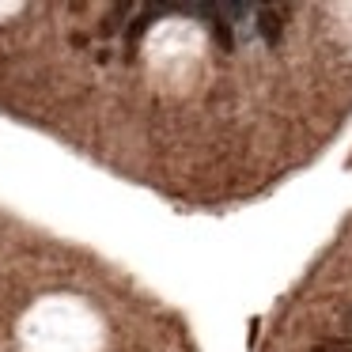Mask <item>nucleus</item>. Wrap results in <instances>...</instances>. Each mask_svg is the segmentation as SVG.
Instances as JSON below:
<instances>
[{
	"mask_svg": "<svg viewBox=\"0 0 352 352\" xmlns=\"http://www.w3.org/2000/svg\"><path fill=\"white\" fill-rule=\"evenodd\" d=\"M280 31H284V19H280V12L276 8H261V16H258V34L269 42V46H276L280 42Z\"/></svg>",
	"mask_w": 352,
	"mask_h": 352,
	"instance_id": "nucleus-1",
	"label": "nucleus"
},
{
	"mask_svg": "<svg viewBox=\"0 0 352 352\" xmlns=\"http://www.w3.org/2000/svg\"><path fill=\"white\" fill-rule=\"evenodd\" d=\"M311 352H352V341L349 337H322Z\"/></svg>",
	"mask_w": 352,
	"mask_h": 352,
	"instance_id": "nucleus-2",
	"label": "nucleus"
}]
</instances>
